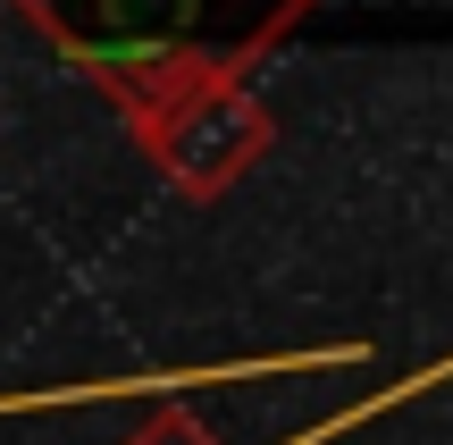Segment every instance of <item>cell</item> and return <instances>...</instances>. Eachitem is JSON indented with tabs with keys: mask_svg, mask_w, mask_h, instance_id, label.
Wrapping results in <instances>:
<instances>
[{
	"mask_svg": "<svg viewBox=\"0 0 453 445\" xmlns=\"http://www.w3.org/2000/svg\"><path fill=\"white\" fill-rule=\"evenodd\" d=\"M127 445H219V437L202 429V420L185 412V403H160V412H151V420H143V429H134Z\"/></svg>",
	"mask_w": 453,
	"mask_h": 445,
	"instance_id": "3957f363",
	"label": "cell"
},
{
	"mask_svg": "<svg viewBox=\"0 0 453 445\" xmlns=\"http://www.w3.org/2000/svg\"><path fill=\"white\" fill-rule=\"evenodd\" d=\"M17 9L118 118L185 84H252L319 0H0Z\"/></svg>",
	"mask_w": 453,
	"mask_h": 445,
	"instance_id": "6da1fadb",
	"label": "cell"
},
{
	"mask_svg": "<svg viewBox=\"0 0 453 445\" xmlns=\"http://www.w3.org/2000/svg\"><path fill=\"white\" fill-rule=\"evenodd\" d=\"M143 168L177 202H219L226 185H243L277 143L269 101H252V84H185V93L151 101L143 118H127Z\"/></svg>",
	"mask_w": 453,
	"mask_h": 445,
	"instance_id": "7a4b0ae2",
	"label": "cell"
}]
</instances>
